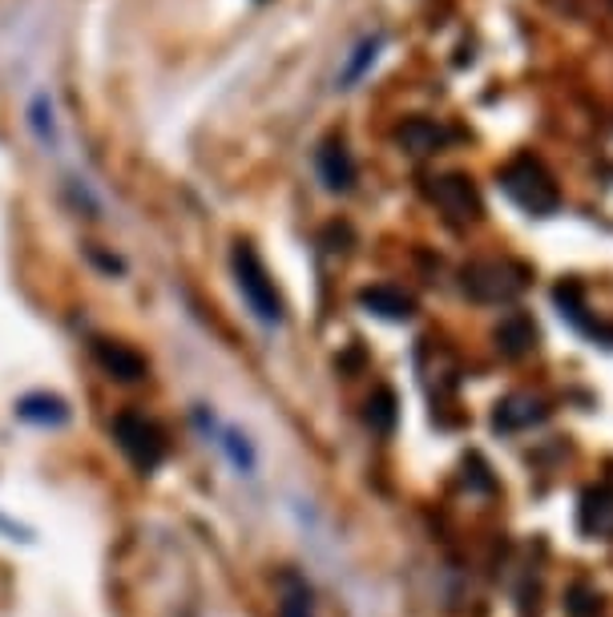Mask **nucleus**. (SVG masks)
Returning a JSON list of instances; mask_svg holds the SVG:
<instances>
[{
	"label": "nucleus",
	"instance_id": "0eeeda50",
	"mask_svg": "<svg viewBox=\"0 0 613 617\" xmlns=\"http://www.w3.org/2000/svg\"><path fill=\"white\" fill-rule=\"evenodd\" d=\"M492 339H497V351H501V356L521 359L533 351V344H537V323L529 319L525 311H509V315L497 323Z\"/></svg>",
	"mask_w": 613,
	"mask_h": 617
},
{
	"label": "nucleus",
	"instance_id": "4468645a",
	"mask_svg": "<svg viewBox=\"0 0 613 617\" xmlns=\"http://www.w3.org/2000/svg\"><path fill=\"white\" fill-rule=\"evenodd\" d=\"M16 416L33 424H61V420H69V407H65V400H57V395H25V400L16 404Z\"/></svg>",
	"mask_w": 613,
	"mask_h": 617
},
{
	"label": "nucleus",
	"instance_id": "ddd939ff",
	"mask_svg": "<svg viewBox=\"0 0 613 617\" xmlns=\"http://www.w3.org/2000/svg\"><path fill=\"white\" fill-rule=\"evenodd\" d=\"M279 617H315L311 590L299 573H283L279 577Z\"/></svg>",
	"mask_w": 613,
	"mask_h": 617
},
{
	"label": "nucleus",
	"instance_id": "f03ea898",
	"mask_svg": "<svg viewBox=\"0 0 613 617\" xmlns=\"http://www.w3.org/2000/svg\"><path fill=\"white\" fill-rule=\"evenodd\" d=\"M235 283L247 299V307L254 311L259 323H283V295H279L275 279L266 271V262L259 259V250L251 243H238L235 247Z\"/></svg>",
	"mask_w": 613,
	"mask_h": 617
},
{
	"label": "nucleus",
	"instance_id": "dca6fc26",
	"mask_svg": "<svg viewBox=\"0 0 613 617\" xmlns=\"http://www.w3.org/2000/svg\"><path fill=\"white\" fill-rule=\"evenodd\" d=\"M29 117H33V130H37V137L49 146L53 137H57V125H53V105L45 93H37V101H33V110H29Z\"/></svg>",
	"mask_w": 613,
	"mask_h": 617
},
{
	"label": "nucleus",
	"instance_id": "a211bd4d",
	"mask_svg": "<svg viewBox=\"0 0 613 617\" xmlns=\"http://www.w3.org/2000/svg\"><path fill=\"white\" fill-rule=\"evenodd\" d=\"M226 452H230V460H235V464H238L242 472H251V469H254V452H251V445H247V436L226 433Z\"/></svg>",
	"mask_w": 613,
	"mask_h": 617
},
{
	"label": "nucleus",
	"instance_id": "2eb2a0df",
	"mask_svg": "<svg viewBox=\"0 0 613 617\" xmlns=\"http://www.w3.org/2000/svg\"><path fill=\"white\" fill-rule=\"evenodd\" d=\"M367 424H372L376 433H384V436L396 428V395H391L388 388H379V392L367 400Z\"/></svg>",
	"mask_w": 613,
	"mask_h": 617
},
{
	"label": "nucleus",
	"instance_id": "9b49d317",
	"mask_svg": "<svg viewBox=\"0 0 613 617\" xmlns=\"http://www.w3.org/2000/svg\"><path fill=\"white\" fill-rule=\"evenodd\" d=\"M581 529L589 537H605L613 532V493L610 489H589L581 501Z\"/></svg>",
	"mask_w": 613,
	"mask_h": 617
},
{
	"label": "nucleus",
	"instance_id": "6e6552de",
	"mask_svg": "<svg viewBox=\"0 0 613 617\" xmlns=\"http://www.w3.org/2000/svg\"><path fill=\"white\" fill-rule=\"evenodd\" d=\"M98 363L110 371L113 380H122V383L146 380V359H141L138 351H134V347H126V344H110V339H101V344H98Z\"/></svg>",
	"mask_w": 613,
	"mask_h": 617
},
{
	"label": "nucleus",
	"instance_id": "20e7f679",
	"mask_svg": "<svg viewBox=\"0 0 613 617\" xmlns=\"http://www.w3.org/2000/svg\"><path fill=\"white\" fill-rule=\"evenodd\" d=\"M113 436H117L122 452H126L141 472H150V469L162 464L166 440H162V433L146 420V416H138V412H122V416L113 420Z\"/></svg>",
	"mask_w": 613,
	"mask_h": 617
},
{
	"label": "nucleus",
	"instance_id": "7ed1b4c3",
	"mask_svg": "<svg viewBox=\"0 0 613 617\" xmlns=\"http://www.w3.org/2000/svg\"><path fill=\"white\" fill-rule=\"evenodd\" d=\"M529 287V271L513 259H480L464 267V295L476 303H513Z\"/></svg>",
	"mask_w": 613,
	"mask_h": 617
},
{
	"label": "nucleus",
	"instance_id": "423d86ee",
	"mask_svg": "<svg viewBox=\"0 0 613 617\" xmlns=\"http://www.w3.org/2000/svg\"><path fill=\"white\" fill-rule=\"evenodd\" d=\"M315 166H319V178H323L327 190H351L355 186V161H351V149L343 146V137H327L319 154H315Z\"/></svg>",
	"mask_w": 613,
	"mask_h": 617
},
{
	"label": "nucleus",
	"instance_id": "f257e3e1",
	"mask_svg": "<svg viewBox=\"0 0 613 617\" xmlns=\"http://www.w3.org/2000/svg\"><path fill=\"white\" fill-rule=\"evenodd\" d=\"M501 186L521 211L537 214V218H545V214H553L561 206V190L553 182V173L537 158H529V154H521V158H513L504 166Z\"/></svg>",
	"mask_w": 613,
	"mask_h": 617
},
{
	"label": "nucleus",
	"instance_id": "9d476101",
	"mask_svg": "<svg viewBox=\"0 0 613 617\" xmlns=\"http://www.w3.org/2000/svg\"><path fill=\"white\" fill-rule=\"evenodd\" d=\"M537 420H545V404L533 395H509L504 404H497V416H492V424L501 433H516V428H529Z\"/></svg>",
	"mask_w": 613,
	"mask_h": 617
},
{
	"label": "nucleus",
	"instance_id": "39448f33",
	"mask_svg": "<svg viewBox=\"0 0 613 617\" xmlns=\"http://www.w3.org/2000/svg\"><path fill=\"white\" fill-rule=\"evenodd\" d=\"M428 198L449 214L452 223H476L480 211H485V202L476 194L473 178H464V173H440V178H432Z\"/></svg>",
	"mask_w": 613,
	"mask_h": 617
},
{
	"label": "nucleus",
	"instance_id": "1a4fd4ad",
	"mask_svg": "<svg viewBox=\"0 0 613 617\" xmlns=\"http://www.w3.org/2000/svg\"><path fill=\"white\" fill-rule=\"evenodd\" d=\"M360 303L372 315H379V319H391V323H400V319H412V311L416 303L404 291H396V287H367V291H360Z\"/></svg>",
	"mask_w": 613,
	"mask_h": 617
},
{
	"label": "nucleus",
	"instance_id": "f8f14e48",
	"mask_svg": "<svg viewBox=\"0 0 613 617\" xmlns=\"http://www.w3.org/2000/svg\"><path fill=\"white\" fill-rule=\"evenodd\" d=\"M444 130H440L436 122H428V117H412V122L400 125V146L408 149V154H416V158H424V154H436L440 146H444Z\"/></svg>",
	"mask_w": 613,
	"mask_h": 617
},
{
	"label": "nucleus",
	"instance_id": "f3484780",
	"mask_svg": "<svg viewBox=\"0 0 613 617\" xmlns=\"http://www.w3.org/2000/svg\"><path fill=\"white\" fill-rule=\"evenodd\" d=\"M376 53H379V41H363L360 49H355V57H351V65L343 69V81H348V86H351V81H360L363 69L376 61Z\"/></svg>",
	"mask_w": 613,
	"mask_h": 617
}]
</instances>
